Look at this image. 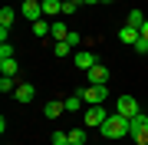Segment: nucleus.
I'll use <instances>...</instances> for the list:
<instances>
[{
  "label": "nucleus",
  "mask_w": 148,
  "mask_h": 145,
  "mask_svg": "<svg viewBox=\"0 0 148 145\" xmlns=\"http://www.w3.org/2000/svg\"><path fill=\"white\" fill-rule=\"evenodd\" d=\"M125 23H128V27H135L138 33H142V23H145V16H142V10H128V16H125Z\"/></svg>",
  "instance_id": "obj_14"
},
{
  "label": "nucleus",
  "mask_w": 148,
  "mask_h": 145,
  "mask_svg": "<svg viewBox=\"0 0 148 145\" xmlns=\"http://www.w3.org/2000/svg\"><path fill=\"white\" fill-rule=\"evenodd\" d=\"M102 3H115V0H102Z\"/></svg>",
  "instance_id": "obj_29"
},
{
  "label": "nucleus",
  "mask_w": 148,
  "mask_h": 145,
  "mask_svg": "<svg viewBox=\"0 0 148 145\" xmlns=\"http://www.w3.org/2000/svg\"><path fill=\"white\" fill-rule=\"evenodd\" d=\"M63 13V0H43V16H56Z\"/></svg>",
  "instance_id": "obj_12"
},
{
  "label": "nucleus",
  "mask_w": 148,
  "mask_h": 145,
  "mask_svg": "<svg viewBox=\"0 0 148 145\" xmlns=\"http://www.w3.org/2000/svg\"><path fill=\"white\" fill-rule=\"evenodd\" d=\"M0 92H16V82H13V76H0Z\"/></svg>",
  "instance_id": "obj_21"
},
{
  "label": "nucleus",
  "mask_w": 148,
  "mask_h": 145,
  "mask_svg": "<svg viewBox=\"0 0 148 145\" xmlns=\"http://www.w3.org/2000/svg\"><path fill=\"white\" fill-rule=\"evenodd\" d=\"M99 132L106 135V139H125V135L132 132V119H125L122 112H112L106 122L99 125Z\"/></svg>",
  "instance_id": "obj_1"
},
{
  "label": "nucleus",
  "mask_w": 148,
  "mask_h": 145,
  "mask_svg": "<svg viewBox=\"0 0 148 145\" xmlns=\"http://www.w3.org/2000/svg\"><path fill=\"white\" fill-rule=\"evenodd\" d=\"M69 53H73V46H69L66 40H56V46H53V56H56V59H63V56H69Z\"/></svg>",
  "instance_id": "obj_16"
},
{
  "label": "nucleus",
  "mask_w": 148,
  "mask_h": 145,
  "mask_svg": "<svg viewBox=\"0 0 148 145\" xmlns=\"http://www.w3.org/2000/svg\"><path fill=\"white\" fill-rule=\"evenodd\" d=\"M63 112H66V99H53V102L43 106V115H46V119H59Z\"/></svg>",
  "instance_id": "obj_9"
},
{
  "label": "nucleus",
  "mask_w": 148,
  "mask_h": 145,
  "mask_svg": "<svg viewBox=\"0 0 148 145\" xmlns=\"http://www.w3.org/2000/svg\"><path fill=\"white\" fill-rule=\"evenodd\" d=\"M66 43H69V46H79V43H82V36H79V33H73V30H69V36H66Z\"/></svg>",
  "instance_id": "obj_25"
},
{
  "label": "nucleus",
  "mask_w": 148,
  "mask_h": 145,
  "mask_svg": "<svg viewBox=\"0 0 148 145\" xmlns=\"http://www.w3.org/2000/svg\"><path fill=\"white\" fill-rule=\"evenodd\" d=\"M16 3H27V0H16Z\"/></svg>",
  "instance_id": "obj_30"
},
{
  "label": "nucleus",
  "mask_w": 148,
  "mask_h": 145,
  "mask_svg": "<svg viewBox=\"0 0 148 145\" xmlns=\"http://www.w3.org/2000/svg\"><path fill=\"white\" fill-rule=\"evenodd\" d=\"M73 63L79 66V69H92L99 59H95V53H92V49H76V53H73Z\"/></svg>",
  "instance_id": "obj_6"
},
{
  "label": "nucleus",
  "mask_w": 148,
  "mask_h": 145,
  "mask_svg": "<svg viewBox=\"0 0 148 145\" xmlns=\"http://www.w3.org/2000/svg\"><path fill=\"white\" fill-rule=\"evenodd\" d=\"M109 82V69L102 63H95L92 69H86V86H106Z\"/></svg>",
  "instance_id": "obj_5"
},
{
  "label": "nucleus",
  "mask_w": 148,
  "mask_h": 145,
  "mask_svg": "<svg viewBox=\"0 0 148 145\" xmlns=\"http://www.w3.org/2000/svg\"><path fill=\"white\" fill-rule=\"evenodd\" d=\"M138 36H142V33H138L135 27H128V23H122V27H119V40H122V43L135 46V43H138Z\"/></svg>",
  "instance_id": "obj_10"
},
{
  "label": "nucleus",
  "mask_w": 148,
  "mask_h": 145,
  "mask_svg": "<svg viewBox=\"0 0 148 145\" xmlns=\"http://www.w3.org/2000/svg\"><path fill=\"white\" fill-rule=\"evenodd\" d=\"M13 56V46L10 43H0V59H10Z\"/></svg>",
  "instance_id": "obj_24"
},
{
  "label": "nucleus",
  "mask_w": 148,
  "mask_h": 145,
  "mask_svg": "<svg viewBox=\"0 0 148 145\" xmlns=\"http://www.w3.org/2000/svg\"><path fill=\"white\" fill-rule=\"evenodd\" d=\"M135 53H148V40H145V36H138V43H135Z\"/></svg>",
  "instance_id": "obj_26"
},
{
  "label": "nucleus",
  "mask_w": 148,
  "mask_h": 145,
  "mask_svg": "<svg viewBox=\"0 0 148 145\" xmlns=\"http://www.w3.org/2000/svg\"><path fill=\"white\" fill-rule=\"evenodd\" d=\"M53 145H69V132H53Z\"/></svg>",
  "instance_id": "obj_22"
},
{
  "label": "nucleus",
  "mask_w": 148,
  "mask_h": 145,
  "mask_svg": "<svg viewBox=\"0 0 148 145\" xmlns=\"http://www.w3.org/2000/svg\"><path fill=\"white\" fill-rule=\"evenodd\" d=\"M49 33H53V23L49 20H36L33 23V36H49Z\"/></svg>",
  "instance_id": "obj_13"
},
{
  "label": "nucleus",
  "mask_w": 148,
  "mask_h": 145,
  "mask_svg": "<svg viewBox=\"0 0 148 145\" xmlns=\"http://www.w3.org/2000/svg\"><path fill=\"white\" fill-rule=\"evenodd\" d=\"M135 139V145H148V115L145 112H138L135 119H132V132H128Z\"/></svg>",
  "instance_id": "obj_2"
},
{
  "label": "nucleus",
  "mask_w": 148,
  "mask_h": 145,
  "mask_svg": "<svg viewBox=\"0 0 148 145\" xmlns=\"http://www.w3.org/2000/svg\"><path fill=\"white\" fill-rule=\"evenodd\" d=\"M92 3H102V0H86V7H92Z\"/></svg>",
  "instance_id": "obj_28"
},
{
  "label": "nucleus",
  "mask_w": 148,
  "mask_h": 145,
  "mask_svg": "<svg viewBox=\"0 0 148 145\" xmlns=\"http://www.w3.org/2000/svg\"><path fill=\"white\" fill-rule=\"evenodd\" d=\"M13 16H16V13L10 10V7H3V10H0V27H7V30H10V27H13Z\"/></svg>",
  "instance_id": "obj_20"
},
{
  "label": "nucleus",
  "mask_w": 148,
  "mask_h": 145,
  "mask_svg": "<svg viewBox=\"0 0 148 145\" xmlns=\"http://www.w3.org/2000/svg\"><path fill=\"white\" fill-rule=\"evenodd\" d=\"M142 36H145V40H148V20H145V23H142Z\"/></svg>",
  "instance_id": "obj_27"
},
{
  "label": "nucleus",
  "mask_w": 148,
  "mask_h": 145,
  "mask_svg": "<svg viewBox=\"0 0 148 145\" xmlns=\"http://www.w3.org/2000/svg\"><path fill=\"white\" fill-rule=\"evenodd\" d=\"M79 10V3H76V0H63V13L69 16V13H76Z\"/></svg>",
  "instance_id": "obj_23"
},
{
  "label": "nucleus",
  "mask_w": 148,
  "mask_h": 145,
  "mask_svg": "<svg viewBox=\"0 0 148 145\" xmlns=\"http://www.w3.org/2000/svg\"><path fill=\"white\" fill-rule=\"evenodd\" d=\"M79 96L89 102V106H102V102L109 99V86H86V89H79Z\"/></svg>",
  "instance_id": "obj_3"
},
{
  "label": "nucleus",
  "mask_w": 148,
  "mask_h": 145,
  "mask_svg": "<svg viewBox=\"0 0 148 145\" xmlns=\"http://www.w3.org/2000/svg\"><path fill=\"white\" fill-rule=\"evenodd\" d=\"M115 112H122L125 119H135L142 109H138V99L135 96H122V99H115Z\"/></svg>",
  "instance_id": "obj_4"
},
{
  "label": "nucleus",
  "mask_w": 148,
  "mask_h": 145,
  "mask_svg": "<svg viewBox=\"0 0 148 145\" xmlns=\"http://www.w3.org/2000/svg\"><path fill=\"white\" fill-rule=\"evenodd\" d=\"M69 145H86V129H69Z\"/></svg>",
  "instance_id": "obj_17"
},
{
  "label": "nucleus",
  "mask_w": 148,
  "mask_h": 145,
  "mask_svg": "<svg viewBox=\"0 0 148 145\" xmlns=\"http://www.w3.org/2000/svg\"><path fill=\"white\" fill-rule=\"evenodd\" d=\"M49 36H53V40H66V36H69L66 23H63V20H53V33H49Z\"/></svg>",
  "instance_id": "obj_15"
},
{
  "label": "nucleus",
  "mask_w": 148,
  "mask_h": 145,
  "mask_svg": "<svg viewBox=\"0 0 148 145\" xmlns=\"http://www.w3.org/2000/svg\"><path fill=\"white\" fill-rule=\"evenodd\" d=\"M106 119H109V112L102 106H89L86 109V129H89V125H102Z\"/></svg>",
  "instance_id": "obj_7"
},
{
  "label": "nucleus",
  "mask_w": 148,
  "mask_h": 145,
  "mask_svg": "<svg viewBox=\"0 0 148 145\" xmlns=\"http://www.w3.org/2000/svg\"><path fill=\"white\" fill-rule=\"evenodd\" d=\"M0 73L3 76H16V59L10 56V59H0Z\"/></svg>",
  "instance_id": "obj_19"
},
{
  "label": "nucleus",
  "mask_w": 148,
  "mask_h": 145,
  "mask_svg": "<svg viewBox=\"0 0 148 145\" xmlns=\"http://www.w3.org/2000/svg\"><path fill=\"white\" fill-rule=\"evenodd\" d=\"M20 10H23V16H27V20H43V3L40 0H27V3H20Z\"/></svg>",
  "instance_id": "obj_8"
},
{
  "label": "nucleus",
  "mask_w": 148,
  "mask_h": 145,
  "mask_svg": "<svg viewBox=\"0 0 148 145\" xmlns=\"http://www.w3.org/2000/svg\"><path fill=\"white\" fill-rule=\"evenodd\" d=\"M82 102H86V99L79 96V92H76V96H69V99H66V112H79Z\"/></svg>",
  "instance_id": "obj_18"
},
{
  "label": "nucleus",
  "mask_w": 148,
  "mask_h": 145,
  "mask_svg": "<svg viewBox=\"0 0 148 145\" xmlns=\"http://www.w3.org/2000/svg\"><path fill=\"white\" fill-rule=\"evenodd\" d=\"M13 96H16V102H30L33 99V82H20Z\"/></svg>",
  "instance_id": "obj_11"
}]
</instances>
